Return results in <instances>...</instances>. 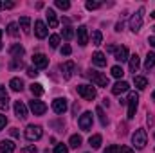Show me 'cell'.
Returning a JSON list of instances; mask_svg holds the SVG:
<instances>
[{
	"instance_id": "1",
	"label": "cell",
	"mask_w": 155,
	"mask_h": 153,
	"mask_svg": "<svg viewBox=\"0 0 155 153\" xmlns=\"http://www.w3.org/2000/svg\"><path fill=\"white\" fill-rule=\"evenodd\" d=\"M148 142V135H146V130L144 128H139L135 130V133L132 135V144L137 148V150H143Z\"/></svg>"
},
{
	"instance_id": "2",
	"label": "cell",
	"mask_w": 155,
	"mask_h": 153,
	"mask_svg": "<svg viewBox=\"0 0 155 153\" xmlns=\"http://www.w3.org/2000/svg\"><path fill=\"white\" fill-rule=\"evenodd\" d=\"M137 105H139V96L135 92H130L128 96V121H132L135 117V112H137Z\"/></svg>"
},
{
	"instance_id": "3",
	"label": "cell",
	"mask_w": 155,
	"mask_h": 153,
	"mask_svg": "<svg viewBox=\"0 0 155 153\" xmlns=\"http://www.w3.org/2000/svg\"><path fill=\"white\" fill-rule=\"evenodd\" d=\"M143 15H144V7H139L137 13L130 18V29H132L134 33H137V31L143 27Z\"/></svg>"
},
{
	"instance_id": "4",
	"label": "cell",
	"mask_w": 155,
	"mask_h": 153,
	"mask_svg": "<svg viewBox=\"0 0 155 153\" xmlns=\"http://www.w3.org/2000/svg\"><path fill=\"white\" fill-rule=\"evenodd\" d=\"M78 94H79L83 99H87V101H92V99H96V96H97L96 88L90 86V85H79V86H78Z\"/></svg>"
},
{
	"instance_id": "5",
	"label": "cell",
	"mask_w": 155,
	"mask_h": 153,
	"mask_svg": "<svg viewBox=\"0 0 155 153\" xmlns=\"http://www.w3.org/2000/svg\"><path fill=\"white\" fill-rule=\"evenodd\" d=\"M43 135V130H41V126H38V124H29L27 126V130H25V139L27 141H38L40 137Z\"/></svg>"
},
{
	"instance_id": "6",
	"label": "cell",
	"mask_w": 155,
	"mask_h": 153,
	"mask_svg": "<svg viewBox=\"0 0 155 153\" xmlns=\"http://www.w3.org/2000/svg\"><path fill=\"white\" fill-rule=\"evenodd\" d=\"M87 76L90 77V81H92L94 85H97V86H108V77L103 76V74L97 72V70H88Z\"/></svg>"
},
{
	"instance_id": "7",
	"label": "cell",
	"mask_w": 155,
	"mask_h": 153,
	"mask_svg": "<svg viewBox=\"0 0 155 153\" xmlns=\"http://www.w3.org/2000/svg\"><path fill=\"white\" fill-rule=\"evenodd\" d=\"M78 124H79V128H81L83 132H88V130L92 128V114H90V112H85V114L78 119Z\"/></svg>"
},
{
	"instance_id": "8",
	"label": "cell",
	"mask_w": 155,
	"mask_h": 153,
	"mask_svg": "<svg viewBox=\"0 0 155 153\" xmlns=\"http://www.w3.org/2000/svg\"><path fill=\"white\" fill-rule=\"evenodd\" d=\"M29 108H31V112H33L35 115H43L45 114V110H47V105H45L43 101L33 99V101L29 103Z\"/></svg>"
},
{
	"instance_id": "9",
	"label": "cell",
	"mask_w": 155,
	"mask_h": 153,
	"mask_svg": "<svg viewBox=\"0 0 155 153\" xmlns=\"http://www.w3.org/2000/svg\"><path fill=\"white\" fill-rule=\"evenodd\" d=\"M67 99L65 97H56L54 101H52V110L56 112V114H65L67 112Z\"/></svg>"
},
{
	"instance_id": "10",
	"label": "cell",
	"mask_w": 155,
	"mask_h": 153,
	"mask_svg": "<svg viewBox=\"0 0 155 153\" xmlns=\"http://www.w3.org/2000/svg\"><path fill=\"white\" fill-rule=\"evenodd\" d=\"M60 69H61V74H63L65 79H71L72 74H74V70H76V63L74 61H65Z\"/></svg>"
},
{
	"instance_id": "11",
	"label": "cell",
	"mask_w": 155,
	"mask_h": 153,
	"mask_svg": "<svg viewBox=\"0 0 155 153\" xmlns=\"http://www.w3.org/2000/svg\"><path fill=\"white\" fill-rule=\"evenodd\" d=\"M35 34H36V38H40V40L47 38V34H49L47 25H45L41 20H36V22H35Z\"/></svg>"
},
{
	"instance_id": "12",
	"label": "cell",
	"mask_w": 155,
	"mask_h": 153,
	"mask_svg": "<svg viewBox=\"0 0 155 153\" xmlns=\"http://www.w3.org/2000/svg\"><path fill=\"white\" fill-rule=\"evenodd\" d=\"M33 65H35L36 69H45V67L49 65V58H47L45 54L38 52V54H35V56H33Z\"/></svg>"
},
{
	"instance_id": "13",
	"label": "cell",
	"mask_w": 155,
	"mask_h": 153,
	"mask_svg": "<svg viewBox=\"0 0 155 153\" xmlns=\"http://www.w3.org/2000/svg\"><path fill=\"white\" fill-rule=\"evenodd\" d=\"M78 43H79L81 47H85V45L88 43V31H87L85 25H79V27H78Z\"/></svg>"
},
{
	"instance_id": "14",
	"label": "cell",
	"mask_w": 155,
	"mask_h": 153,
	"mask_svg": "<svg viewBox=\"0 0 155 153\" xmlns=\"http://www.w3.org/2000/svg\"><path fill=\"white\" fill-rule=\"evenodd\" d=\"M15 114H16V117L18 119H25L27 117V106L22 103V101H15Z\"/></svg>"
},
{
	"instance_id": "15",
	"label": "cell",
	"mask_w": 155,
	"mask_h": 153,
	"mask_svg": "<svg viewBox=\"0 0 155 153\" xmlns=\"http://www.w3.org/2000/svg\"><path fill=\"white\" fill-rule=\"evenodd\" d=\"M92 63H94L96 67H105V65H107V58H105V54L99 52V50L94 52V54H92Z\"/></svg>"
},
{
	"instance_id": "16",
	"label": "cell",
	"mask_w": 155,
	"mask_h": 153,
	"mask_svg": "<svg viewBox=\"0 0 155 153\" xmlns=\"http://www.w3.org/2000/svg\"><path fill=\"white\" fill-rule=\"evenodd\" d=\"M130 88V85L126 83V81H117L116 85L112 86V94L114 96H119V94H123V92H126Z\"/></svg>"
},
{
	"instance_id": "17",
	"label": "cell",
	"mask_w": 155,
	"mask_h": 153,
	"mask_svg": "<svg viewBox=\"0 0 155 153\" xmlns=\"http://www.w3.org/2000/svg\"><path fill=\"white\" fill-rule=\"evenodd\" d=\"M15 148L13 141H0V153H15Z\"/></svg>"
},
{
	"instance_id": "18",
	"label": "cell",
	"mask_w": 155,
	"mask_h": 153,
	"mask_svg": "<svg viewBox=\"0 0 155 153\" xmlns=\"http://www.w3.org/2000/svg\"><path fill=\"white\" fill-rule=\"evenodd\" d=\"M11 58L13 60H22V56H24V47L20 45V43H16V45H13L11 47Z\"/></svg>"
},
{
	"instance_id": "19",
	"label": "cell",
	"mask_w": 155,
	"mask_h": 153,
	"mask_svg": "<svg viewBox=\"0 0 155 153\" xmlns=\"http://www.w3.org/2000/svg\"><path fill=\"white\" fill-rule=\"evenodd\" d=\"M128 60H130V72H134V76H135V72H137L139 67H141V60H139L137 54H132Z\"/></svg>"
},
{
	"instance_id": "20",
	"label": "cell",
	"mask_w": 155,
	"mask_h": 153,
	"mask_svg": "<svg viewBox=\"0 0 155 153\" xmlns=\"http://www.w3.org/2000/svg\"><path fill=\"white\" fill-rule=\"evenodd\" d=\"M45 16H47V22H49V27H51V29L58 27V18H56V13H54L52 9H47Z\"/></svg>"
},
{
	"instance_id": "21",
	"label": "cell",
	"mask_w": 155,
	"mask_h": 153,
	"mask_svg": "<svg viewBox=\"0 0 155 153\" xmlns=\"http://www.w3.org/2000/svg\"><path fill=\"white\" fill-rule=\"evenodd\" d=\"M9 86H11L13 92H22V90H24V81H22L20 77H13V79L9 81Z\"/></svg>"
},
{
	"instance_id": "22",
	"label": "cell",
	"mask_w": 155,
	"mask_h": 153,
	"mask_svg": "<svg viewBox=\"0 0 155 153\" xmlns=\"http://www.w3.org/2000/svg\"><path fill=\"white\" fill-rule=\"evenodd\" d=\"M7 105H9V96H7L5 88L0 85V108L2 110H7Z\"/></svg>"
},
{
	"instance_id": "23",
	"label": "cell",
	"mask_w": 155,
	"mask_h": 153,
	"mask_svg": "<svg viewBox=\"0 0 155 153\" xmlns=\"http://www.w3.org/2000/svg\"><path fill=\"white\" fill-rule=\"evenodd\" d=\"M116 60L121 61V63L128 60V49H126V47H117L116 49Z\"/></svg>"
},
{
	"instance_id": "24",
	"label": "cell",
	"mask_w": 155,
	"mask_h": 153,
	"mask_svg": "<svg viewBox=\"0 0 155 153\" xmlns=\"http://www.w3.org/2000/svg\"><path fill=\"white\" fill-rule=\"evenodd\" d=\"M20 27H22V31L25 34H29L31 33V18L29 16H22L20 18Z\"/></svg>"
},
{
	"instance_id": "25",
	"label": "cell",
	"mask_w": 155,
	"mask_h": 153,
	"mask_svg": "<svg viewBox=\"0 0 155 153\" xmlns=\"http://www.w3.org/2000/svg\"><path fill=\"white\" fill-rule=\"evenodd\" d=\"M134 83H135V86H137L139 90H144V88L148 86L146 77H143V76H134Z\"/></svg>"
},
{
	"instance_id": "26",
	"label": "cell",
	"mask_w": 155,
	"mask_h": 153,
	"mask_svg": "<svg viewBox=\"0 0 155 153\" xmlns=\"http://www.w3.org/2000/svg\"><path fill=\"white\" fill-rule=\"evenodd\" d=\"M101 141H103V139H101V135H99V133H96V135H92V137L88 139V144H90L94 150H97V148L101 146Z\"/></svg>"
},
{
	"instance_id": "27",
	"label": "cell",
	"mask_w": 155,
	"mask_h": 153,
	"mask_svg": "<svg viewBox=\"0 0 155 153\" xmlns=\"http://www.w3.org/2000/svg\"><path fill=\"white\" fill-rule=\"evenodd\" d=\"M153 67H155V52H148L146 61H144V69L150 70V69H153Z\"/></svg>"
},
{
	"instance_id": "28",
	"label": "cell",
	"mask_w": 155,
	"mask_h": 153,
	"mask_svg": "<svg viewBox=\"0 0 155 153\" xmlns=\"http://www.w3.org/2000/svg\"><path fill=\"white\" fill-rule=\"evenodd\" d=\"M7 34L13 36V38H16L18 36V24H15V22L7 24Z\"/></svg>"
},
{
	"instance_id": "29",
	"label": "cell",
	"mask_w": 155,
	"mask_h": 153,
	"mask_svg": "<svg viewBox=\"0 0 155 153\" xmlns=\"http://www.w3.org/2000/svg\"><path fill=\"white\" fill-rule=\"evenodd\" d=\"M61 36H63L65 40H72V38H74V29H72L71 25L63 27V29H61Z\"/></svg>"
},
{
	"instance_id": "30",
	"label": "cell",
	"mask_w": 155,
	"mask_h": 153,
	"mask_svg": "<svg viewBox=\"0 0 155 153\" xmlns=\"http://www.w3.org/2000/svg\"><path fill=\"white\" fill-rule=\"evenodd\" d=\"M81 142H83V139H81L79 135H72V137L69 139V146H71V148H79Z\"/></svg>"
},
{
	"instance_id": "31",
	"label": "cell",
	"mask_w": 155,
	"mask_h": 153,
	"mask_svg": "<svg viewBox=\"0 0 155 153\" xmlns=\"http://www.w3.org/2000/svg\"><path fill=\"white\" fill-rule=\"evenodd\" d=\"M96 114H97L99 122H101L103 126H107V124H108V119H107V115H105V112H103V108H101V106H97V108H96Z\"/></svg>"
},
{
	"instance_id": "32",
	"label": "cell",
	"mask_w": 155,
	"mask_h": 153,
	"mask_svg": "<svg viewBox=\"0 0 155 153\" xmlns=\"http://www.w3.org/2000/svg\"><path fill=\"white\" fill-rule=\"evenodd\" d=\"M31 92H33V96H43V86L40 85V83H33L31 85Z\"/></svg>"
},
{
	"instance_id": "33",
	"label": "cell",
	"mask_w": 155,
	"mask_h": 153,
	"mask_svg": "<svg viewBox=\"0 0 155 153\" xmlns=\"http://www.w3.org/2000/svg\"><path fill=\"white\" fill-rule=\"evenodd\" d=\"M101 41H103L101 31H94V33H92V43H94V45H101Z\"/></svg>"
},
{
	"instance_id": "34",
	"label": "cell",
	"mask_w": 155,
	"mask_h": 153,
	"mask_svg": "<svg viewBox=\"0 0 155 153\" xmlns=\"http://www.w3.org/2000/svg\"><path fill=\"white\" fill-rule=\"evenodd\" d=\"M110 72H112V76H114V77H117V79H121V77H123V74H124V72H123V69H121L119 65H114Z\"/></svg>"
},
{
	"instance_id": "35",
	"label": "cell",
	"mask_w": 155,
	"mask_h": 153,
	"mask_svg": "<svg viewBox=\"0 0 155 153\" xmlns=\"http://www.w3.org/2000/svg\"><path fill=\"white\" fill-rule=\"evenodd\" d=\"M56 7H60V9L67 11V9L71 7V2H69V0H56Z\"/></svg>"
},
{
	"instance_id": "36",
	"label": "cell",
	"mask_w": 155,
	"mask_h": 153,
	"mask_svg": "<svg viewBox=\"0 0 155 153\" xmlns=\"http://www.w3.org/2000/svg\"><path fill=\"white\" fill-rule=\"evenodd\" d=\"M49 45H51L52 49H56V47L60 45V36H58V34H52V36L49 38Z\"/></svg>"
},
{
	"instance_id": "37",
	"label": "cell",
	"mask_w": 155,
	"mask_h": 153,
	"mask_svg": "<svg viewBox=\"0 0 155 153\" xmlns=\"http://www.w3.org/2000/svg\"><path fill=\"white\" fill-rule=\"evenodd\" d=\"M54 153H69V146L67 144H56V148H54Z\"/></svg>"
},
{
	"instance_id": "38",
	"label": "cell",
	"mask_w": 155,
	"mask_h": 153,
	"mask_svg": "<svg viewBox=\"0 0 155 153\" xmlns=\"http://www.w3.org/2000/svg\"><path fill=\"white\" fill-rule=\"evenodd\" d=\"M85 5H87L88 11H94V9H97V7H101V2H92V0H88Z\"/></svg>"
},
{
	"instance_id": "39",
	"label": "cell",
	"mask_w": 155,
	"mask_h": 153,
	"mask_svg": "<svg viewBox=\"0 0 155 153\" xmlns=\"http://www.w3.org/2000/svg\"><path fill=\"white\" fill-rule=\"evenodd\" d=\"M71 52H72V47H71L69 43H65V45L61 47V56H69Z\"/></svg>"
},
{
	"instance_id": "40",
	"label": "cell",
	"mask_w": 155,
	"mask_h": 153,
	"mask_svg": "<svg viewBox=\"0 0 155 153\" xmlns=\"http://www.w3.org/2000/svg\"><path fill=\"white\" fill-rule=\"evenodd\" d=\"M105 153H121V148H119L117 144H112V146H108V148L105 150Z\"/></svg>"
},
{
	"instance_id": "41",
	"label": "cell",
	"mask_w": 155,
	"mask_h": 153,
	"mask_svg": "<svg viewBox=\"0 0 155 153\" xmlns=\"http://www.w3.org/2000/svg\"><path fill=\"white\" fill-rule=\"evenodd\" d=\"M27 76L36 77L38 76V69H36V67H29V69H27Z\"/></svg>"
},
{
	"instance_id": "42",
	"label": "cell",
	"mask_w": 155,
	"mask_h": 153,
	"mask_svg": "<svg viewBox=\"0 0 155 153\" xmlns=\"http://www.w3.org/2000/svg\"><path fill=\"white\" fill-rule=\"evenodd\" d=\"M5 124H7V117H5L4 114H0V132L5 128Z\"/></svg>"
},
{
	"instance_id": "43",
	"label": "cell",
	"mask_w": 155,
	"mask_h": 153,
	"mask_svg": "<svg viewBox=\"0 0 155 153\" xmlns=\"http://www.w3.org/2000/svg\"><path fill=\"white\" fill-rule=\"evenodd\" d=\"M121 153H134V150L128 146H121Z\"/></svg>"
},
{
	"instance_id": "44",
	"label": "cell",
	"mask_w": 155,
	"mask_h": 153,
	"mask_svg": "<svg viewBox=\"0 0 155 153\" xmlns=\"http://www.w3.org/2000/svg\"><path fill=\"white\" fill-rule=\"evenodd\" d=\"M4 7H5V9H11V7H15V2H4Z\"/></svg>"
},
{
	"instance_id": "45",
	"label": "cell",
	"mask_w": 155,
	"mask_h": 153,
	"mask_svg": "<svg viewBox=\"0 0 155 153\" xmlns=\"http://www.w3.org/2000/svg\"><path fill=\"white\" fill-rule=\"evenodd\" d=\"M148 43H150L152 47H155V36H150V38H148Z\"/></svg>"
},
{
	"instance_id": "46",
	"label": "cell",
	"mask_w": 155,
	"mask_h": 153,
	"mask_svg": "<svg viewBox=\"0 0 155 153\" xmlns=\"http://www.w3.org/2000/svg\"><path fill=\"white\" fill-rule=\"evenodd\" d=\"M27 151H29V153H36V146H29V148H27Z\"/></svg>"
},
{
	"instance_id": "47",
	"label": "cell",
	"mask_w": 155,
	"mask_h": 153,
	"mask_svg": "<svg viewBox=\"0 0 155 153\" xmlns=\"http://www.w3.org/2000/svg\"><path fill=\"white\" fill-rule=\"evenodd\" d=\"M116 31H123V22H119L116 25Z\"/></svg>"
},
{
	"instance_id": "48",
	"label": "cell",
	"mask_w": 155,
	"mask_h": 153,
	"mask_svg": "<svg viewBox=\"0 0 155 153\" xmlns=\"http://www.w3.org/2000/svg\"><path fill=\"white\" fill-rule=\"evenodd\" d=\"M11 135H13V137H16V135H18V132H16V128H11Z\"/></svg>"
},
{
	"instance_id": "49",
	"label": "cell",
	"mask_w": 155,
	"mask_h": 153,
	"mask_svg": "<svg viewBox=\"0 0 155 153\" xmlns=\"http://www.w3.org/2000/svg\"><path fill=\"white\" fill-rule=\"evenodd\" d=\"M2 34H4V31L0 29V50H2Z\"/></svg>"
},
{
	"instance_id": "50",
	"label": "cell",
	"mask_w": 155,
	"mask_h": 153,
	"mask_svg": "<svg viewBox=\"0 0 155 153\" xmlns=\"http://www.w3.org/2000/svg\"><path fill=\"white\" fill-rule=\"evenodd\" d=\"M2 7H4V2H0V9H2Z\"/></svg>"
},
{
	"instance_id": "51",
	"label": "cell",
	"mask_w": 155,
	"mask_h": 153,
	"mask_svg": "<svg viewBox=\"0 0 155 153\" xmlns=\"http://www.w3.org/2000/svg\"><path fill=\"white\" fill-rule=\"evenodd\" d=\"M152 18H155V11H153V13H152Z\"/></svg>"
},
{
	"instance_id": "52",
	"label": "cell",
	"mask_w": 155,
	"mask_h": 153,
	"mask_svg": "<svg viewBox=\"0 0 155 153\" xmlns=\"http://www.w3.org/2000/svg\"><path fill=\"white\" fill-rule=\"evenodd\" d=\"M152 99H155V92H153V94H152Z\"/></svg>"
}]
</instances>
